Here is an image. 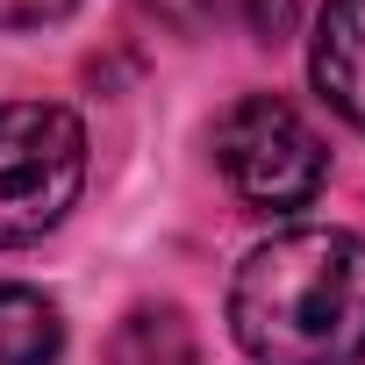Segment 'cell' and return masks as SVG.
Returning <instances> with one entry per match:
<instances>
[{
	"instance_id": "cell-1",
	"label": "cell",
	"mask_w": 365,
	"mask_h": 365,
	"mask_svg": "<svg viewBox=\"0 0 365 365\" xmlns=\"http://www.w3.org/2000/svg\"><path fill=\"white\" fill-rule=\"evenodd\" d=\"M230 329L258 365H365V237L279 230L230 279Z\"/></svg>"
},
{
	"instance_id": "cell-2",
	"label": "cell",
	"mask_w": 365,
	"mask_h": 365,
	"mask_svg": "<svg viewBox=\"0 0 365 365\" xmlns=\"http://www.w3.org/2000/svg\"><path fill=\"white\" fill-rule=\"evenodd\" d=\"M86 187V129L58 101L0 108V251L36 244Z\"/></svg>"
},
{
	"instance_id": "cell-3",
	"label": "cell",
	"mask_w": 365,
	"mask_h": 365,
	"mask_svg": "<svg viewBox=\"0 0 365 365\" xmlns=\"http://www.w3.org/2000/svg\"><path fill=\"white\" fill-rule=\"evenodd\" d=\"M215 165L237 187V201L265 208V215H287V208H308L329 179V150L322 136L272 93H244L222 122H215Z\"/></svg>"
},
{
	"instance_id": "cell-4",
	"label": "cell",
	"mask_w": 365,
	"mask_h": 365,
	"mask_svg": "<svg viewBox=\"0 0 365 365\" xmlns=\"http://www.w3.org/2000/svg\"><path fill=\"white\" fill-rule=\"evenodd\" d=\"M308 72L322 86V101L365 129V0H329L315 15V51H308Z\"/></svg>"
},
{
	"instance_id": "cell-5",
	"label": "cell",
	"mask_w": 365,
	"mask_h": 365,
	"mask_svg": "<svg viewBox=\"0 0 365 365\" xmlns=\"http://www.w3.org/2000/svg\"><path fill=\"white\" fill-rule=\"evenodd\" d=\"M58 344L65 322L36 287H0V365H51Z\"/></svg>"
},
{
	"instance_id": "cell-6",
	"label": "cell",
	"mask_w": 365,
	"mask_h": 365,
	"mask_svg": "<svg viewBox=\"0 0 365 365\" xmlns=\"http://www.w3.org/2000/svg\"><path fill=\"white\" fill-rule=\"evenodd\" d=\"M108 365H194V329L179 308H136L108 336Z\"/></svg>"
},
{
	"instance_id": "cell-7",
	"label": "cell",
	"mask_w": 365,
	"mask_h": 365,
	"mask_svg": "<svg viewBox=\"0 0 365 365\" xmlns=\"http://www.w3.org/2000/svg\"><path fill=\"white\" fill-rule=\"evenodd\" d=\"M79 0H0V29H43V22H65Z\"/></svg>"
},
{
	"instance_id": "cell-8",
	"label": "cell",
	"mask_w": 365,
	"mask_h": 365,
	"mask_svg": "<svg viewBox=\"0 0 365 365\" xmlns=\"http://www.w3.org/2000/svg\"><path fill=\"white\" fill-rule=\"evenodd\" d=\"M251 29H258L265 43H279V36L294 29V0H251Z\"/></svg>"
}]
</instances>
